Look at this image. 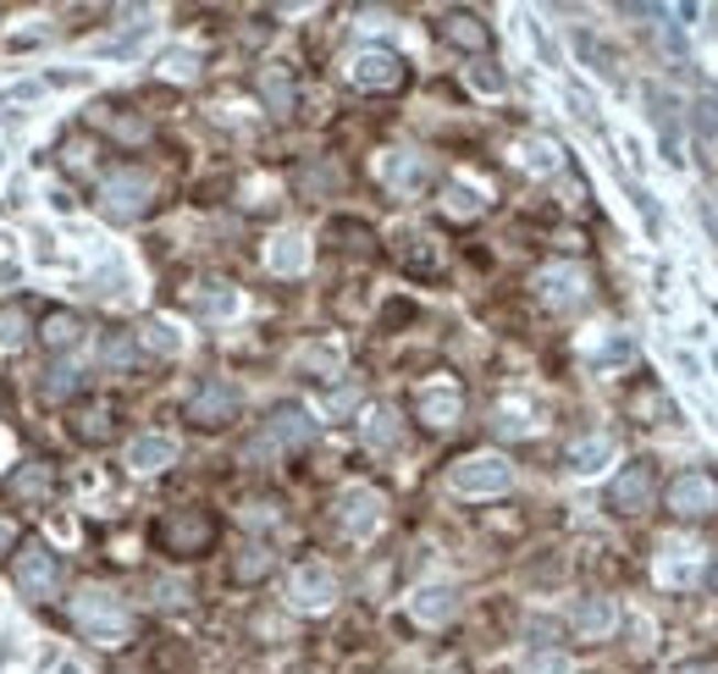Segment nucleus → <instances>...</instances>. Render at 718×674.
Returning a JSON list of instances; mask_svg holds the SVG:
<instances>
[{"label":"nucleus","mask_w":718,"mask_h":674,"mask_svg":"<svg viewBox=\"0 0 718 674\" xmlns=\"http://www.w3.org/2000/svg\"><path fill=\"white\" fill-rule=\"evenodd\" d=\"M315 443V421L298 410V404H282V410H271L265 421H260V432L243 443V459L249 465H271V459H287V454H298V448H309Z\"/></svg>","instance_id":"f257e3e1"},{"label":"nucleus","mask_w":718,"mask_h":674,"mask_svg":"<svg viewBox=\"0 0 718 674\" xmlns=\"http://www.w3.org/2000/svg\"><path fill=\"white\" fill-rule=\"evenodd\" d=\"M73 624H78L89 641H100V646H122V641L133 635V613L122 608V597H111V591H100V586H84V591L73 597Z\"/></svg>","instance_id":"f03ea898"},{"label":"nucleus","mask_w":718,"mask_h":674,"mask_svg":"<svg viewBox=\"0 0 718 674\" xmlns=\"http://www.w3.org/2000/svg\"><path fill=\"white\" fill-rule=\"evenodd\" d=\"M155 547L172 558H205L216 547V514L205 509H172L155 520Z\"/></svg>","instance_id":"7ed1b4c3"},{"label":"nucleus","mask_w":718,"mask_h":674,"mask_svg":"<svg viewBox=\"0 0 718 674\" xmlns=\"http://www.w3.org/2000/svg\"><path fill=\"white\" fill-rule=\"evenodd\" d=\"M448 487L459 498H503L514 487V465L503 454H465V459H454Z\"/></svg>","instance_id":"20e7f679"},{"label":"nucleus","mask_w":718,"mask_h":674,"mask_svg":"<svg viewBox=\"0 0 718 674\" xmlns=\"http://www.w3.org/2000/svg\"><path fill=\"white\" fill-rule=\"evenodd\" d=\"M150 199H155V183H150V172H139V166H122V172H111V177L100 183V210H106L111 221H139V216L150 210Z\"/></svg>","instance_id":"39448f33"},{"label":"nucleus","mask_w":718,"mask_h":674,"mask_svg":"<svg viewBox=\"0 0 718 674\" xmlns=\"http://www.w3.org/2000/svg\"><path fill=\"white\" fill-rule=\"evenodd\" d=\"M331 520H337V531H342L348 542H366V536L388 520V498H382L377 487H348V492L337 498Z\"/></svg>","instance_id":"423d86ee"},{"label":"nucleus","mask_w":718,"mask_h":674,"mask_svg":"<svg viewBox=\"0 0 718 674\" xmlns=\"http://www.w3.org/2000/svg\"><path fill=\"white\" fill-rule=\"evenodd\" d=\"M652 498H657V465L652 459H635V465H624L613 481H608V509L613 514H646L652 509Z\"/></svg>","instance_id":"0eeeda50"},{"label":"nucleus","mask_w":718,"mask_h":674,"mask_svg":"<svg viewBox=\"0 0 718 674\" xmlns=\"http://www.w3.org/2000/svg\"><path fill=\"white\" fill-rule=\"evenodd\" d=\"M536 293H542V304H553V309H580L586 298H591V271L586 265H542L536 271Z\"/></svg>","instance_id":"6e6552de"},{"label":"nucleus","mask_w":718,"mask_h":674,"mask_svg":"<svg viewBox=\"0 0 718 674\" xmlns=\"http://www.w3.org/2000/svg\"><path fill=\"white\" fill-rule=\"evenodd\" d=\"M668 514H679V520H707V514H718V481L707 476V470H679L674 481H668Z\"/></svg>","instance_id":"1a4fd4ad"},{"label":"nucleus","mask_w":718,"mask_h":674,"mask_svg":"<svg viewBox=\"0 0 718 674\" xmlns=\"http://www.w3.org/2000/svg\"><path fill=\"white\" fill-rule=\"evenodd\" d=\"M404 62L393 56V51H353L348 56V84L353 89H371V95H393V89H404Z\"/></svg>","instance_id":"9d476101"},{"label":"nucleus","mask_w":718,"mask_h":674,"mask_svg":"<svg viewBox=\"0 0 718 674\" xmlns=\"http://www.w3.org/2000/svg\"><path fill=\"white\" fill-rule=\"evenodd\" d=\"M188 421L205 426V432L238 421V388H232L227 377H205V382L194 388V399H188Z\"/></svg>","instance_id":"9b49d317"},{"label":"nucleus","mask_w":718,"mask_h":674,"mask_svg":"<svg viewBox=\"0 0 718 674\" xmlns=\"http://www.w3.org/2000/svg\"><path fill=\"white\" fill-rule=\"evenodd\" d=\"M331 597H337V575H331L320 558H304V564L287 575V602H293L298 613H320V608H331Z\"/></svg>","instance_id":"f8f14e48"},{"label":"nucleus","mask_w":718,"mask_h":674,"mask_svg":"<svg viewBox=\"0 0 718 674\" xmlns=\"http://www.w3.org/2000/svg\"><path fill=\"white\" fill-rule=\"evenodd\" d=\"M613 630H619V602H613V597H597V591H591V597H580V602L569 608V635H575V641H591V646H597V641H608Z\"/></svg>","instance_id":"ddd939ff"},{"label":"nucleus","mask_w":718,"mask_h":674,"mask_svg":"<svg viewBox=\"0 0 718 674\" xmlns=\"http://www.w3.org/2000/svg\"><path fill=\"white\" fill-rule=\"evenodd\" d=\"M382 183L399 194V199H415L426 183H432V161L421 150H388L382 155Z\"/></svg>","instance_id":"4468645a"},{"label":"nucleus","mask_w":718,"mask_h":674,"mask_svg":"<svg viewBox=\"0 0 718 674\" xmlns=\"http://www.w3.org/2000/svg\"><path fill=\"white\" fill-rule=\"evenodd\" d=\"M56 580H62L56 553H45V547H23V553H18V586H23L29 602H51Z\"/></svg>","instance_id":"2eb2a0df"},{"label":"nucleus","mask_w":718,"mask_h":674,"mask_svg":"<svg viewBox=\"0 0 718 674\" xmlns=\"http://www.w3.org/2000/svg\"><path fill=\"white\" fill-rule=\"evenodd\" d=\"M459 415H465V393H459V388H448V382H432V388H421V393H415V421H426L432 432L454 426Z\"/></svg>","instance_id":"dca6fc26"},{"label":"nucleus","mask_w":718,"mask_h":674,"mask_svg":"<svg viewBox=\"0 0 718 674\" xmlns=\"http://www.w3.org/2000/svg\"><path fill=\"white\" fill-rule=\"evenodd\" d=\"M454 613H459V591H454V586H421V591L410 597V619L426 624V630L448 624Z\"/></svg>","instance_id":"f3484780"},{"label":"nucleus","mask_w":718,"mask_h":674,"mask_svg":"<svg viewBox=\"0 0 718 674\" xmlns=\"http://www.w3.org/2000/svg\"><path fill=\"white\" fill-rule=\"evenodd\" d=\"M172 459H177V443H172L166 432H144V437L128 443V465H133L139 476H155V470H166Z\"/></svg>","instance_id":"a211bd4d"},{"label":"nucleus","mask_w":718,"mask_h":674,"mask_svg":"<svg viewBox=\"0 0 718 674\" xmlns=\"http://www.w3.org/2000/svg\"><path fill=\"white\" fill-rule=\"evenodd\" d=\"M613 459V437L608 432H591V437H575L569 448H564V465L575 470V476H591V470H602Z\"/></svg>","instance_id":"6ab92c4d"},{"label":"nucleus","mask_w":718,"mask_h":674,"mask_svg":"<svg viewBox=\"0 0 718 674\" xmlns=\"http://www.w3.org/2000/svg\"><path fill=\"white\" fill-rule=\"evenodd\" d=\"M443 40L454 45V51H487L492 45V29L481 23V18H470V12H454V18H443Z\"/></svg>","instance_id":"aec40b11"},{"label":"nucleus","mask_w":718,"mask_h":674,"mask_svg":"<svg viewBox=\"0 0 718 674\" xmlns=\"http://www.w3.org/2000/svg\"><path fill=\"white\" fill-rule=\"evenodd\" d=\"M254 89H260V100H265L276 117H287V111H293V100H298V89H293V73H287V67H260V73H254Z\"/></svg>","instance_id":"412c9836"},{"label":"nucleus","mask_w":718,"mask_h":674,"mask_svg":"<svg viewBox=\"0 0 718 674\" xmlns=\"http://www.w3.org/2000/svg\"><path fill=\"white\" fill-rule=\"evenodd\" d=\"M359 426H366V448H371V454H393V448L404 443V426H399L393 410H371Z\"/></svg>","instance_id":"4be33fe9"},{"label":"nucleus","mask_w":718,"mask_h":674,"mask_svg":"<svg viewBox=\"0 0 718 674\" xmlns=\"http://www.w3.org/2000/svg\"><path fill=\"white\" fill-rule=\"evenodd\" d=\"M514 166H525V172L547 177V172H558V166H564V155H558V144H553V139H520V144H514Z\"/></svg>","instance_id":"5701e85b"},{"label":"nucleus","mask_w":718,"mask_h":674,"mask_svg":"<svg viewBox=\"0 0 718 674\" xmlns=\"http://www.w3.org/2000/svg\"><path fill=\"white\" fill-rule=\"evenodd\" d=\"M265 260H271V271L298 276V271L309 265V249H304V238H298V232H276V238H271V249H265Z\"/></svg>","instance_id":"b1692460"},{"label":"nucleus","mask_w":718,"mask_h":674,"mask_svg":"<svg viewBox=\"0 0 718 674\" xmlns=\"http://www.w3.org/2000/svg\"><path fill=\"white\" fill-rule=\"evenodd\" d=\"M342 183V172L331 166V161H309V166H298V194L304 199H320V194H331Z\"/></svg>","instance_id":"393cba45"},{"label":"nucleus","mask_w":718,"mask_h":674,"mask_svg":"<svg viewBox=\"0 0 718 674\" xmlns=\"http://www.w3.org/2000/svg\"><path fill=\"white\" fill-rule=\"evenodd\" d=\"M271 564H276V558H271V547H265V542H249V547H243V558L232 564V580H238V586H254V580H265V575H271Z\"/></svg>","instance_id":"a878e982"},{"label":"nucleus","mask_w":718,"mask_h":674,"mask_svg":"<svg viewBox=\"0 0 718 674\" xmlns=\"http://www.w3.org/2000/svg\"><path fill=\"white\" fill-rule=\"evenodd\" d=\"M685 553H690V547H668V553H657V569H652V575H657L663 586H696V569H685Z\"/></svg>","instance_id":"bb28decb"},{"label":"nucleus","mask_w":718,"mask_h":674,"mask_svg":"<svg viewBox=\"0 0 718 674\" xmlns=\"http://www.w3.org/2000/svg\"><path fill=\"white\" fill-rule=\"evenodd\" d=\"M78 337H84V320H78V315H51V320H45V344H51V349H78Z\"/></svg>","instance_id":"cd10ccee"},{"label":"nucleus","mask_w":718,"mask_h":674,"mask_svg":"<svg viewBox=\"0 0 718 674\" xmlns=\"http://www.w3.org/2000/svg\"><path fill=\"white\" fill-rule=\"evenodd\" d=\"M331 238H337V249H353V254L377 249V238H371V227H366V221H331Z\"/></svg>","instance_id":"c85d7f7f"},{"label":"nucleus","mask_w":718,"mask_h":674,"mask_svg":"<svg viewBox=\"0 0 718 674\" xmlns=\"http://www.w3.org/2000/svg\"><path fill=\"white\" fill-rule=\"evenodd\" d=\"M298 371H315V377H337V371H342V355H337V349H326V344H309V349L298 355Z\"/></svg>","instance_id":"c756f323"},{"label":"nucleus","mask_w":718,"mask_h":674,"mask_svg":"<svg viewBox=\"0 0 718 674\" xmlns=\"http://www.w3.org/2000/svg\"><path fill=\"white\" fill-rule=\"evenodd\" d=\"M630 415H663V421H668V415H674V404H668V393H663V388L641 382V388H635V399H630Z\"/></svg>","instance_id":"7c9ffc66"},{"label":"nucleus","mask_w":718,"mask_h":674,"mask_svg":"<svg viewBox=\"0 0 718 674\" xmlns=\"http://www.w3.org/2000/svg\"><path fill=\"white\" fill-rule=\"evenodd\" d=\"M111 421H117L111 410H100V404H89V410L78 415V426H73V432H78L84 443H106V437H111Z\"/></svg>","instance_id":"2f4dec72"},{"label":"nucleus","mask_w":718,"mask_h":674,"mask_svg":"<svg viewBox=\"0 0 718 674\" xmlns=\"http://www.w3.org/2000/svg\"><path fill=\"white\" fill-rule=\"evenodd\" d=\"M139 344H144V349H155L161 360H172V355H177V337H172V326H161V320H144V326H139Z\"/></svg>","instance_id":"473e14b6"},{"label":"nucleus","mask_w":718,"mask_h":674,"mask_svg":"<svg viewBox=\"0 0 718 674\" xmlns=\"http://www.w3.org/2000/svg\"><path fill=\"white\" fill-rule=\"evenodd\" d=\"M100 360H106L111 371H128V366H133V337H128V331H111V337H106V355H100Z\"/></svg>","instance_id":"72a5a7b5"},{"label":"nucleus","mask_w":718,"mask_h":674,"mask_svg":"<svg viewBox=\"0 0 718 674\" xmlns=\"http://www.w3.org/2000/svg\"><path fill=\"white\" fill-rule=\"evenodd\" d=\"M443 210H448V216H481V210H487V199H481V194H470V188H448V194H443Z\"/></svg>","instance_id":"f704fd0d"},{"label":"nucleus","mask_w":718,"mask_h":674,"mask_svg":"<svg viewBox=\"0 0 718 674\" xmlns=\"http://www.w3.org/2000/svg\"><path fill=\"white\" fill-rule=\"evenodd\" d=\"M520 674H569V657H564V652H547V646H542V652H531V657L520 663Z\"/></svg>","instance_id":"c9c22d12"},{"label":"nucleus","mask_w":718,"mask_h":674,"mask_svg":"<svg viewBox=\"0 0 718 674\" xmlns=\"http://www.w3.org/2000/svg\"><path fill=\"white\" fill-rule=\"evenodd\" d=\"M29 337V320H23V309H0V344L7 349H18Z\"/></svg>","instance_id":"e433bc0d"},{"label":"nucleus","mask_w":718,"mask_h":674,"mask_svg":"<svg viewBox=\"0 0 718 674\" xmlns=\"http://www.w3.org/2000/svg\"><path fill=\"white\" fill-rule=\"evenodd\" d=\"M630 360H635V344H630V337H613L608 349H597V366H608V371H619V366H630Z\"/></svg>","instance_id":"4c0bfd02"},{"label":"nucleus","mask_w":718,"mask_h":674,"mask_svg":"<svg viewBox=\"0 0 718 674\" xmlns=\"http://www.w3.org/2000/svg\"><path fill=\"white\" fill-rule=\"evenodd\" d=\"M161 73H166V78H177V84H188V78L199 73V56H188V51H172V56L161 62Z\"/></svg>","instance_id":"58836bf2"},{"label":"nucleus","mask_w":718,"mask_h":674,"mask_svg":"<svg viewBox=\"0 0 718 674\" xmlns=\"http://www.w3.org/2000/svg\"><path fill=\"white\" fill-rule=\"evenodd\" d=\"M73 393H78V371L56 366V371H51V382H45V399L56 404V399H73Z\"/></svg>","instance_id":"ea45409f"},{"label":"nucleus","mask_w":718,"mask_h":674,"mask_svg":"<svg viewBox=\"0 0 718 674\" xmlns=\"http://www.w3.org/2000/svg\"><path fill=\"white\" fill-rule=\"evenodd\" d=\"M45 487H51V470H45V465H34L29 476H12V492H18V498H40Z\"/></svg>","instance_id":"a19ab883"},{"label":"nucleus","mask_w":718,"mask_h":674,"mask_svg":"<svg viewBox=\"0 0 718 674\" xmlns=\"http://www.w3.org/2000/svg\"><path fill=\"white\" fill-rule=\"evenodd\" d=\"M276 520V498H249L243 503V525H271Z\"/></svg>","instance_id":"79ce46f5"},{"label":"nucleus","mask_w":718,"mask_h":674,"mask_svg":"<svg viewBox=\"0 0 718 674\" xmlns=\"http://www.w3.org/2000/svg\"><path fill=\"white\" fill-rule=\"evenodd\" d=\"M155 602H161V608H177V602H188V586H183V580H155Z\"/></svg>","instance_id":"37998d69"},{"label":"nucleus","mask_w":718,"mask_h":674,"mask_svg":"<svg viewBox=\"0 0 718 674\" xmlns=\"http://www.w3.org/2000/svg\"><path fill=\"white\" fill-rule=\"evenodd\" d=\"M12 542H18V525H12V520H7V514H0V553H7V547H12Z\"/></svg>","instance_id":"c03bdc74"},{"label":"nucleus","mask_w":718,"mask_h":674,"mask_svg":"<svg viewBox=\"0 0 718 674\" xmlns=\"http://www.w3.org/2000/svg\"><path fill=\"white\" fill-rule=\"evenodd\" d=\"M353 399H359L353 388H337V393H331V410H353Z\"/></svg>","instance_id":"a18cd8bd"},{"label":"nucleus","mask_w":718,"mask_h":674,"mask_svg":"<svg viewBox=\"0 0 718 674\" xmlns=\"http://www.w3.org/2000/svg\"><path fill=\"white\" fill-rule=\"evenodd\" d=\"M679 674H718V657H701V663H685Z\"/></svg>","instance_id":"49530a36"},{"label":"nucleus","mask_w":718,"mask_h":674,"mask_svg":"<svg viewBox=\"0 0 718 674\" xmlns=\"http://www.w3.org/2000/svg\"><path fill=\"white\" fill-rule=\"evenodd\" d=\"M701 586H707V591H712V597H718V558H712V564H707V575H701Z\"/></svg>","instance_id":"de8ad7c7"}]
</instances>
